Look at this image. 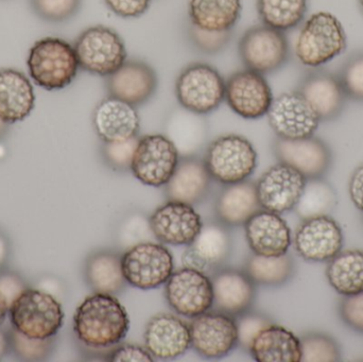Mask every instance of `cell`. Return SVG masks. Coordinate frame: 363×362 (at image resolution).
<instances>
[{"label": "cell", "mask_w": 363, "mask_h": 362, "mask_svg": "<svg viewBox=\"0 0 363 362\" xmlns=\"http://www.w3.org/2000/svg\"><path fill=\"white\" fill-rule=\"evenodd\" d=\"M296 91L308 102L321 123L338 118L349 99L338 76L325 70L308 72Z\"/></svg>", "instance_id": "cell-20"}, {"label": "cell", "mask_w": 363, "mask_h": 362, "mask_svg": "<svg viewBox=\"0 0 363 362\" xmlns=\"http://www.w3.org/2000/svg\"><path fill=\"white\" fill-rule=\"evenodd\" d=\"M93 125L102 142H123L138 136L140 118L135 106L108 96L94 110Z\"/></svg>", "instance_id": "cell-22"}, {"label": "cell", "mask_w": 363, "mask_h": 362, "mask_svg": "<svg viewBox=\"0 0 363 362\" xmlns=\"http://www.w3.org/2000/svg\"><path fill=\"white\" fill-rule=\"evenodd\" d=\"M106 6L117 16L136 18L150 8L151 0H104Z\"/></svg>", "instance_id": "cell-43"}, {"label": "cell", "mask_w": 363, "mask_h": 362, "mask_svg": "<svg viewBox=\"0 0 363 362\" xmlns=\"http://www.w3.org/2000/svg\"><path fill=\"white\" fill-rule=\"evenodd\" d=\"M302 359L305 362H336L340 361V350L328 336L313 334L301 340Z\"/></svg>", "instance_id": "cell-36"}, {"label": "cell", "mask_w": 363, "mask_h": 362, "mask_svg": "<svg viewBox=\"0 0 363 362\" xmlns=\"http://www.w3.org/2000/svg\"><path fill=\"white\" fill-rule=\"evenodd\" d=\"M9 307L6 305V301L4 298L0 295V325L4 323V319H6V314H8Z\"/></svg>", "instance_id": "cell-49"}, {"label": "cell", "mask_w": 363, "mask_h": 362, "mask_svg": "<svg viewBox=\"0 0 363 362\" xmlns=\"http://www.w3.org/2000/svg\"><path fill=\"white\" fill-rule=\"evenodd\" d=\"M82 0H31V6L40 18L50 23H63L74 17Z\"/></svg>", "instance_id": "cell-37"}, {"label": "cell", "mask_w": 363, "mask_h": 362, "mask_svg": "<svg viewBox=\"0 0 363 362\" xmlns=\"http://www.w3.org/2000/svg\"><path fill=\"white\" fill-rule=\"evenodd\" d=\"M349 193L356 208L363 213V165L354 171L350 180Z\"/></svg>", "instance_id": "cell-47"}, {"label": "cell", "mask_w": 363, "mask_h": 362, "mask_svg": "<svg viewBox=\"0 0 363 362\" xmlns=\"http://www.w3.org/2000/svg\"><path fill=\"white\" fill-rule=\"evenodd\" d=\"M211 283L213 306L217 312L233 317L249 310L255 295V289L247 273L236 270H223L216 274Z\"/></svg>", "instance_id": "cell-26"}, {"label": "cell", "mask_w": 363, "mask_h": 362, "mask_svg": "<svg viewBox=\"0 0 363 362\" xmlns=\"http://www.w3.org/2000/svg\"><path fill=\"white\" fill-rule=\"evenodd\" d=\"M9 312L14 329L31 339H50L63 325L61 304L44 291L26 289Z\"/></svg>", "instance_id": "cell-4"}, {"label": "cell", "mask_w": 363, "mask_h": 362, "mask_svg": "<svg viewBox=\"0 0 363 362\" xmlns=\"http://www.w3.org/2000/svg\"><path fill=\"white\" fill-rule=\"evenodd\" d=\"M260 210L256 184L247 181L226 185L216 203L220 220L230 225H245Z\"/></svg>", "instance_id": "cell-29"}, {"label": "cell", "mask_w": 363, "mask_h": 362, "mask_svg": "<svg viewBox=\"0 0 363 362\" xmlns=\"http://www.w3.org/2000/svg\"><path fill=\"white\" fill-rule=\"evenodd\" d=\"M275 157L309 179L323 178L332 165V152L328 145L315 137L285 140L277 138L274 144Z\"/></svg>", "instance_id": "cell-18"}, {"label": "cell", "mask_w": 363, "mask_h": 362, "mask_svg": "<svg viewBox=\"0 0 363 362\" xmlns=\"http://www.w3.org/2000/svg\"><path fill=\"white\" fill-rule=\"evenodd\" d=\"M25 290V284L16 274L4 273L0 276V295L6 301L9 310Z\"/></svg>", "instance_id": "cell-45"}, {"label": "cell", "mask_w": 363, "mask_h": 362, "mask_svg": "<svg viewBox=\"0 0 363 362\" xmlns=\"http://www.w3.org/2000/svg\"><path fill=\"white\" fill-rule=\"evenodd\" d=\"M239 55L247 69L262 74L281 69L289 57V43L285 32L268 26H255L241 36Z\"/></svg>", "instance_id": "cell-10"}, {"label": "cell", "mask_w": 363, "mask_h": 362, "mask_svg": "<svg viewBox=\"0 0 363 362\" xmlns=\"http://www.w3.org/2000/svg\"><path fill=\"white\" fill-rule=\"evenodd\" d=\"M110 361L112 362H153L152 355L147 349L140 348L133 344H125L115 350L111 354Z\"/></svg>", "instance_id": "cell-46"}, {"label": "cell", "mask_w": 363, "mask_h": 362, "mask_svg": "<svg viewBox=\"0 0 363 362\" xmlns=\"http://www.w3.org/2000/svg\"><path fill=\"white\" fill-rule=\"evenodd\" d=\"M308 10V0H257V11L264 25L279 31L298 27Z\"/></svg>", "instance_id": "cell-33"}, {"label": "cell", "mask_w": 363, "mask_h": 362, "mask_svg": "<svg viewBox=\"0 0 363 362\" xmlns=\"http://www.w3.org/2000/svg\"><path fill=\"white\" fill-rule=\"evenodd\" d=\"M174 91L184 110L206 115L217 110L225 99V81L213 66L194 63L182 70Z\"/></svg>", "instance_id": "cell-7"}, {"label": "cell", "mask_w": 363, "mask_h": 362, "mask_svg": "<svg viewBox=\"0 0 363 362\" xmlns=\"http://www.w3.org/2000/svg\"><path fill=\"white\" fill-rule=\"evenodd\" d=\"M180 162L178 147L167 136L153 134L140 138L131 172L147 186H166Z\"/></svg>", "instance_id": "cell-8"}, {"label": "cell", "mask_w": 363, "mask_h": 362, "mask_svg": "<svg viewBox=\"0 0 363 362\" xmlns=\"http://www.w3.org/2000/svg\"><path fill=\"white\" fill-rule=\"evenodd\" d=\"M15 352L26 359H40L46 355L49 349L48 339L38 340L26 337L14 329L12 336Z\"/></svg>", "instance_id": "cell-41"}, {"label": "cell", "mask_w": 363, "mask_h": 362, "mask_svg": "<svg viewBox=\"0 0 363 362\" xmlns=\"http://www.w3.org/2000/svg\"><path fill=\"white\" fill-rule=\"evenodd\" d=\"M8 256V244L4 236L0 234V265L4 263Z\"/></svg>", "instance_id": "cell-48"}, {"label": "cell", "mask_w": 363, "mask_h": 362, "mask_svg": "<svg viewBox=\"0 0 363 362\" xmlns=\"http://www.w3.org/2000/svg\"><path fill=\"white\" fill-rule=\"evenodd\" d=\"M145 346L153 357L177 358L191 346L189 327L174 315H157L147 324Z\"/></svg>", "instance_id": "cell-23"}, {"label": "cell", "mask_w": 363, "mask_h": 362, "mask_svg": "<svg viewBox=\"0 0 363 362\" xmlns=\"http://www.w3.org/2000/svg\"><path fill=\"white\" fill-rule=\"evenodd\" d=\"M189 331L192 349L204 358H221L238 344L236 321L223 312H205L192 318Z\"/></svg>", "instance_id": "cell-14"}, {"label": "cell", "mask_w": 363, "mask_h": 362, "mask_svg": "<svg viewBox=\"0 0 363 362\" xmlns=\"http://www.w3.org/2000/svg\"><path fill=\"white\" fill-rule=\"evenodd\" d=\"M326 276L339 295L349 297L363 293V251H341L328 261Z\"/></svg>", "instance_id": "cell-31"}, {"label": "cell", "mask_w": 363, "mask_h": 362, "mask_svg": "<svg viewBox=\"0 0 363 362\" xmlns=\"http://www.w3.org/2000/svg\"><path fill=\"white\" fill-rule=\"evenodd\" d=\"M343 321L355 331L363 333V293L349 295L340 306Z\"/></svg>", "instance_id": "cell-42"}, {"label": "cell", "mask_w": 363, "mask_h": 362, "mask_svg": "<svg viewBox=\"0 0 363 362\" xmlns=\"http://www.w3.org/2000/svg\"><path fill=\"white\" fill-rule=\"evenodd\" d=\"M294 263L287 254L283 256L254 255L247 265V274L252 282L267 286H277L289 280Z\"/></svg>", "instance_id": "cell-35"}, {"label": "cell", "mask_w": 363, "mask_h": 362, "mask_svg": "<svg viewBox=\"0 0 363 362\" xmlns=\"http://www.w3.org/2000/svg\"><path fill=\"white\" fill-rule=\"evenodd\" d=\"M108 96L131 106L147 103L157 89V74L149 64L138 60H127L114 74L108 77Z\"/></svg>", "instance_id": "cell-19"}, {"label": "cell", "mask_w": 363, "mask_h": 362, "mask_svg": "<svg viewBox=\"0 0 363 362\" xmlns=\"http://www.w3.org/2000/svg\"><path fill=\"white\" fill-rule=\"evenodd\" d=\"M232 35L233 30L221 32L207 31L191 23L188 28V36L192 46L204 55H216L223 50L230 43Z\"/></svg>", "instance_id": "cell-39"}, {"label": "cell", "mask_w": 363, "mask_h": 362, "mask_svg": "<svg viewBox=\"0 0 363 362\" xmlns=\"http://www.w3.org/2000/svg\"><path fill=\"white\" fill-rule=\"evenodd\" d=\"M245 237L254 254L283 256L291 246V233L286 221L275 213L260 210L245 223Z\"/></svg>", "instance_id": "cell-21"}, {"label": "cell", "mask_w": 363, "mask_h": 362, "mask_svg": "<svg viewBox=\"0 0 363 362\" xmlns=\"http://www.w3.org/2000/svg\"><path fill=\"white\" fill-rule=\"evenodd\" d=\"M241 0H189L190 23L207 31H230L238 21Z\"/></svg>", "instance_id": "cell-30"}, {"label": "cell", "mask_w": 363, "mask_h": 362, "mask_svg": "<svg viewBox=\"0 0 363 362\" xmlns=\"http://www.w3.org/2000/svg\"><path fill=\"white\" fill-rule=\"evenodd\" d=\"M272 89L264 74L251 69L239 70L225 81V101L230 110L250 120L268 114L273 102Z\"/></svg>", "instance_id": "cell-11"}, {"label": "cell", "mask_w": 363, "mask_h": 362, "mask_svg": "<svg viewBox=\"0 0 363 362\" xmlns=\"http://www.w3.org/2000/svg\"><path fill=\"white\" fill-rule=\"evenodd\" d=\"M140 138H130L123 142H104L102 155L104 161L112 169L116 171H125L131 169L134 153Z\"/></svg>", "instance_id": "cell-40"}, {"label": "cell", "mask_w": 363, "mask_h": 362, "mask_svg": "<svg viewBox=\"0 0 363 362\" xmlns=\"http://www.w3.org/2000/svg\"><path fill=\"white\" fill-rule=\"evenodd\" d=\"M33 82L46 91L69 86L80 65L74 46L59 38H44L34 43L27 59Z\"/></svg>", "instance_id": "cell-2"}, {"label": "cell", "mask_w": 363, "mask_h": 362, "mask_svg": "<svg viewBox=\"0 0 363 362\" xmlns=\"http://www.w3.org/2000/svg\"><path fill=\"white\" fill-rule=\"evenodd\" d=\"M267 116L277 137L285 140L315 135L321 123L308 102L296 91L281 94L273 99Z\"/></svg>", "instance_id": "cell-13"}, {"label": "cell", "mask_w": 363, "mask_h": 362, "mask_svg": "<svg viewBox=\"0 0 363 362\" xmlns=\"http://www.w3.org/2000/svg\"><path fill=\"white\" fill-rule=\"evenodd\" d=\"M125 282L142 290H150L167 283L174 273V257L167 248L153 242L132 247L121 257Z\"/></svg>", "instance_id": "cell-9"}, {"label": "cell", "mask_w": 363, "mask_h": 362, "mask_svg": "<svg viewBox=\"0 0 363 362\" xmlns=\"http://www.w3.org/2000/svg\"><path fill=\"white\" fill-rule=\"evenodd\" d=\"M149 225L160 242L172 246H189L203 227L201 216L192 205L177 201L160 206Z\"/></svg>", "instance_id": "cell-17"}, {"label": "cell", "mask_w": 363, "mask_h": 362, "mask_svg": "<svg viewBox=\"0 0 363 362\" xmlns=\"http://www.w3.org/2000/svg\"><path fill=\"white\" fill-rule=\"evenodd\" d=\"M359 2H360V6H362V13H363V0H359Z\"/></svg>", "instance_id": "cell-52"}, {"label": "cell", "mask_w": 363, "mask_h": 362, "mask_svg": "<svg viewBox=\"0 0 363 362\" xmlns=\"http://www.w3.org/2000/svg\"><path fill=\"white\" fill-rule=\"evenodd\" d=\"M8 125H6V123H4V121L0 119V138L6 135V132H8Z\"/></svg>", "instance_id": "cell-51"}, {"label": "cell", "mask_w": 363, "mask_h": 362, "mask_svg": "<svg viewBox=\"0 0 363 362\" xmlns=\"http://www.w3.org/2000/svg\"><path fill=\"white\" fill-rule=\"evenodd\" d=\"M81 69L110 77L127 61V48L121 36L106 26L87 28L74 45Z\"/></svg>", "instance_id": "cell-6"}, {"label": "cell", "mask_w": 363, "mask_h": 362, "mask_svg": "<svg viewBox=\"0 0 363 362\" xmlns=\"http://www.w3.org/2000/svg\"><path fill=\"white\" fill-rule=\"evenodd\" d=\"M166 299L181 316L196 318L213 306V283L203 272L184 268L174 272L167 281Z\"/></svg>", "instance_id": "cell-12"}, {"label": "cell", "mask_w": 363, "mask_h": 362, "mask_svg": "<svg viewBox=\"0 0 363 362\" xmlns=\"http://www.w3.org/2000/svg\"><path fill=\"white\" fill-rule=\"evenodd\" d=\"M268 325H270V323L262 317H243L239 324H237L238 327V342H240L243 348L249 349L256 335Z\"/></svg>", "instance_id": "cell-44"}, {"label": "cell", "mask_w": 363, "mask_h": 362, "mask_svg": "<svg viewBox=\"0 0 363 362\" xmlns=\"http://www.w3.org/2000/svg\"><path fill=\"white\" fill-rule=\"evenodd\" d=\"M86 278L95 293L108 295L119 293L125 283L121 257L111 252L93 255L87 261Z\"/></svg>", "instance_id": "cell-32"}, {"label": "cell", "mask_w": 363, "mask_h": 362, "mask_svg": "<svg viewBox=\"0 0 363 362\" xmlns=\"http://www.w3.org/2000/svg\"><path fill=\"white\" fill-rule=\"evenodd\" d=\"M306 181L298 170L286 164L272 166L256 184L260 208L279 215L290 212L298 204Z\"/></svg>", "instance_id": "cell-15"}, {"label": "cell", "mask_w": 363, "mask_h": 362, "mask_svg": "<svg viewBox=\"0 0 363 362\" xmlns=\"http://www.w3.org/2000/svg\"><path fill=\"white\" fill-rule=\"evenodd\" d=\"M127 310L113 295L94 293L77 308L74 331L82 344L101 349L118 344L129 332Z\"/></svg>", "instance_id": "cell-1"}, {"label": "cell", "mask_w": 363, "mask_h": 362, "mask_svg": "<svg viewBox=\"0 0 363 362\" xmlns=\"http://www.w3.org/2000/svg\"><path fill=\"white\" fill-rule=\"evenodd\" d=\"M258 362H300L301 340L279 325H268L254 338L249 348Z\"/></svg>", "instance_id": "cell-28"}, {"label": "cell", "mask_w": 363, "mask_h": 362, "mask_svg": "<svg viewBox=\"0 0 363 362\" xmlns=\"http://www.w3.org/2000/svg\"><path fill=\"white\" fill-rule=\"evenodd\" d=\"M338 203L336 191L323 178L309 179L296 204V210L303 220L328 216Z\"/></svg>", "instance_id": "cell-34"}, {"label": "cell", "mask_w": 363, "mask_h": 362, "mask_svg": "<svg viewBox=\"0 0 363 362\" xmlns=\"http://www.w3.org/2000/svg\"><path fill=\"white\" fill-rule=\"evenodd\" d=\"M347 36L341 21L330 12H318L307 19L298 34L296 55L303 65L317 68L345 52Z\"/></svg>", "instance_id": "cell-3"}, {"label": "cell", "mask_w": 363, "mask_h": 362, "mask_svg": "<svg viewBox=\"0 0 363 362\" xmlns=\"http://www.w3.org/2000/svg\"><path fill=\"white\" fill-rule=\"evenodd\" d=\"M6 349H8V340H6V335L0 331V358L6 352Z\"/></svg>", "instance_id": "cell-50"}, {"label": "cell", "mask_w": 363, "mask_h": 362, "mask_svg": "<svg viewBox=\"0 0 363 362\" xmlns=\"http://www.w3.org/2000/svg\"><path fill=\"white\" fill-rule=\"evenodd\" d=\"M296 252L313 263L328 261L341 252L343 234L340 225L330 216L304 220L294 238Z\"/></svg>", "instance_id": "cell-16"}, {"label": "cell", "mask_w": 363, "mask_h": 362, "mask_svg": "<svg viewBox=\"0 0 363 362\" xmlns=\"http://www.w3.org/2000/svg\"><path fill=\"white\" fill-rule=\"evenodd\" d=\"M204 164L211 179L223 185L247 181L257 166V152L243 136L230 134L213 140L205 153Z\"/></svg>", "instance_id": "cell-5"}, {"label": "cell", "mask_w": 363, "mask_h": 362, "mask_svg": "<svg viewBox=\"0 0 363 362\" xmlns=\"http://www.w3.org/2000/svg\"><path fill=\"white\" fill-rule=\"evenodd\" d=\"M35 106V93L30 79L14 68L0 69V119L6 125L21 123Z\"/></svg>", "instance_id": "cell-24"}, {"label": "cell", "mask_w": 363, "mask_h": 362, "mask_svg": "<svg viewBox=\"0 0 363 362\" xmlns=\"http://www.w3.org/2000/svg\"><path fill=\"white\" fill-rule=\"evenodd\" d=\"M230 238L223 227L217 225H203L200 233L188 246L182 256L184 268L204 272L219 265L228 256Z\"/></svg>", "instance_id": "cell-27"}, {"label": "cell", "mask_w": 363, "mask_h": 362, "mask_svg": "<svg viewBox=\"0 0 363 362\" xmlns=\"http://www.w3.org/2000/svg\"><path fill=\"white\" fill-rule=\"evenodd\" d=\"M211 180L204 161L194 157H185L179 162L174 176L166 184V195L169 201L192 205L206 197Z\"/></svg>", "instance_id": "cell-25"}, {"label": "cell", "mask_w": 363, "mask_h": 362, "mask_svg": "<svg viewBox=\"0 0 363 362\" xmlns=\"http://www.w3.org/2000/svg\"><path fill=\"white\" fill-rule=\"evenodd\" d=\"M337 76L347 98L363 102V52L352 55Z\"/></svg>", "instance_id": "cell-38"}]
</instances>
